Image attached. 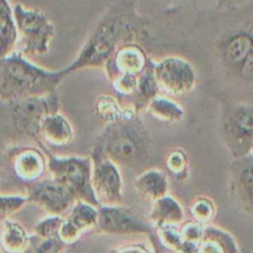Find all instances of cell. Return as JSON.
Listing matches in <instances>:
<instances>
[{
    "label": "cell",
    "mask_w": 253,
    "mask_h": 253,
    "mask_svg": "<svg viewBox=\"0 0 253 253\" xmlns=\"http://www.w3.org/2000/svg\"><path fill=\"white\" fill-rule=\"evenodd\" d=\"M147 27V19L138 11L137 0H116L98 20L74 61L62 68L64 74L104 68L119 47L137 42Z\"/></svg>",
    "instance_id": "6da1fadb"
},
{
    "label": "cell",
    "mask_w": 253,
    "mask_h": 253,
    "mask_svg": "<svg viewBox=\"0 0 253 253\" xmlns=\"http://www.w3.org/2000/svg\"><path fill=\"white\" fill-rule=\"evenodd\" d=\"M91 157H105L119 167L135 168L151 156V136L132 105L125 106L120 120L105 125L96 137Z\"/></svg>",
    "instance_id": "7a4b0ae2"
},
{
    "label": "cell",
    "mask_w": 253,
    "mask_h": 253,
    "mask_svg": "<svg viewBox=\"0 0 253 253\" xmlns=\"http://www.w3.org/2000/svg\"><path fill=\"white\" fill-rule=\"evenodd\" d=\"M66 77L63 69L43 68L16 49L0 59V99L15 103L46 96L57 91Z\"/></svg>",
    "instance_id": "3957f363"
},
{
    "label": "cell",
    "mask_w": 253,
    "mask_h": 253,
    "mask_svg": "<svg viewBox=\"0 0 253 253\" xmlns=\"http://www.w3.org/2000/svg\"><path fill=\"white\" fill-rule=\"evenodd\" d=\"M47 157V170L52 179L66 187L77 200H84L99 207L91 187L93 161L90 156H56L42 145Z\"/></svg>",
    "instance_id": "277c9868"
},
{
    "label": "cell",
    "mask_w": 253,
    "mask_h": 253,
    "mask_svg": "<svg viewBox=\"0 0 253 253\" xmlns=\"http://www.w3.org/2000/svg\"><path fill=\"white\" fill-rule=\"evenodd\" d=\"M12 9L19 35L17 51L30 59L48 53L56 36V27L49 17L41 10L21 4H15Z\"/></svg>",
    "instance_id": "5b68a950"
},
{
    "label": "cell",
    "mask_w": 253,
    "mask_h": 253,
    "mask_svg": "<svg viewBox=\"0 0 253 253\" xmlns=\"http://www.w3.org/2000/svg\"><path fill=\"white\" fill-rule=\"evenodd\" d=\"M222 138L234 160L253 152V104L226 101L222 105Z\"/></svg>",
    "instance_id": "8992f818"
},
{
    "label": "cell",
    "mask_w": 253,
    "mask_h": 253,
    "mask_svg": "<svg viewBox=\"0 0 253 253\" xmlns=\"http://www.w3.org/2000/svg\"><path fill=\"white\" fill-rule=\"evenodd\" d=\"M98 211V224L94 231L105 235H118V236L146 235L155 247L156 253H166L163 252L165 249L158 242L155 227L140 219L130 208L123 204L99 205Z\"/></svg>",
    "instance_id": "52a82bcc"
},
{
    "label": "cell",
    "mask_w": 253,
    "mask_h": 253,
    "mask_svg": "<svg viewBox=\"0 0 253 253\" xmlns=\"http://www.w3.org/2000/svg\"><path fill=\"white\" fill-rule=\"evenodd\" d=\"M153 72L161 93L169 98L188 95L195 89L198 76L193 64L177 56H168L153 62Z\"/></svg>",
    "instance_id": "ba28073f"
},
{
    "label": "cell",
    "mask_w": 253,
    "mask_h": 253,
    "mask_svg": "<svg viewBox=\"0 0 253 253\" xmlns=\"http://www.w3.org/2000/svg\"><path fill=\"white\" fill-rule=\"evenodd\" d=\"M12 119L17 130L27 137L39 142L40 125L44 116L52 113H58L61 108L57 91L46 96L11 103Z\"/></svg>",
    "instance_id": "9c48e42d"
},
{
    "label": "cell",
    "mask_w": 253,
    "mask_h": 253,
    "mask_svg": "<svg viewBox=\"0 0 253 253\" xmlns=\"http://www.w3.org/2000/svg\"><path fill=\"white\" fill-rule=\"evenodd\" d=\"M91 187L99 205L123 204L124 180L120 167L105 157H91Z\"/></svg>",
    "instance_id": "30bf717a"
},
{
    "label": "cell",
    "mask_w": 253,
    "mask_h": 253,
    "mask_svg": "<svg viewBox=\"0 0 253 253\" xmlns=\"http://www.w3.org/2000/svg\"><path fill=\"white\" fill-rule=\"evenodd\" d=\"M29 203L37 205L48 215L66 216L77 202L76 197L54 179L39 180L34 183L27 194Z\"/></svg>",
    "instance_id": "8fae6325"
},
{
    "label": "cell",
    "mask_w": 253,
    "mask_h": 253,
    "mask_svg": "<svg viewBox=\"0 0 253 253\" xmlns=\"http://www.w3.org/2000/svg\"><path fill=\"white\" fill-rule=\"evenodd\" d=\"M220 63L237 76L253 52V30L236 29L227 32L216 44Z\"/></svg>",
    "instance_id": "7c38bea8"
},
{
    "label": "cell",
    "mask_w": 253,
    "mask_h": 253,
    "mask_svg": "<svg viewBox=\"0 0 253 253\" xmlns=\"http://www.w3.org/2000/svg\"><path fill=\"white\" fill-rule=\"evenodd\" d=\"M150 57L142 46L137 42H131L119 47L104 66L109 81H114L121 74L140 76L147 67Z\"/></svg>",
    "instance_id": "4fadbf2b"
},
{
    "label": "cell",
    "mask_w": 253,
    "mask_h": 253,
    "mask_svg": "<svg viewBox=\"0 0 253 253\" xmlns=\"http://www.w3.org/2000/svg\"><path fill=\"white\" fill-rule=\"evenodd\" d=\"M230 175L237 202L247 211H253V153L232 161Z\"/></svg>",
    "instance_id": "5bb4252c"
},
{
    "label": "cell",
    "mask_w": 253,
    "mask_h": 253,
    "mask_svg": "<svg viewBox=\"0 0 253 253\" xmlns=\"http://www.w3.org/2000/svg\"><path fill=\"white\" fill-rule=\"evenodd\" d=\"M76 131L71 121L58 111L44 116L40 125L39 145H48L53 147H63L73 142Z\"/></svg>",
    "instance_id": "9a60e30c"
},
{
    "label": "cell",
    "mask_w": 253,
    "mask_h": 253,
    "mask_svg": "<svg viewBox=\"0 0 253 253\" xmlns=\"http://www.w3.org/2000/svg\"><path fill=\"white\" fill-rule=\"evenodd\" d=\"M12 168L22 182L36 183L47 170V157L41 148L24 147L14 155Z\"/></svg>",
    "instance_id": "2e32d148"
},
{
    "label": "cell",
    "mask_w": 253,
    "mask_h": 253,
    "mask_svg": "<svg viewBox=\"0 0 253 253\" xmlns=\"http://www.w3.org/2000/svg\"><path fill=\"white\" fill-rule=\"evenodd\" d=\"M148 220L153 227L174 225L180 226L185 221V211L179 202L167 194L152 203Z\"/></svg>",
    "instance_id": "e0dca14e"
},
{
    "label": "cell",
    "mask_w": 253,
    "mask_h": 253,
    "mask_svg": "<svg viewBox=\"0 0 253 253\" xmlns=\"http://www.w3.org/2000/svg\"><path fill=\"white\" fill-rule=\"evenodd\" d=\"M135 189L141 197L156 202L169 192L167 174L158 168H150L141 173L135 180Z\"/></svg>",
    "instance_id": "ac0fdd59"
},
{
    "label": "cell",
    "mask_w": 253,
    "mask_h": 253,
    "mask_svg": "<svg viewBox=\"0 0 253 253\" xmlns=\"http://www.w3.org/2000/svg\"><path fill=\"white\" fill-rule=\"evenodd\" d=\"M198 253H241L236 239L221 227L208 225Z\"/></svg>",
    "instance_id": "d6986e66"
},
{
    "label": "cell",
    "mask_w": 253,
    "mask_h": 253,
    "mask_svg": "<svg viewBox=\"0 0 253 253\" xmlns=\"http://www.w3.org/2000/svg\"><path fill=\"white\" fill-rule=\"evenodd\" d=\"M16 21L9 0H0V59L17 49Z\"/></svg>",
    "instance_id": "ffe728a7"
},
{
    "label": "cell",
    "mask_w": 253,
    "mask_h": 253,
    "mask_svg": "<svg viewBox=\"0 0 253 253\" xmlns=\"http://www.w3.org/2000/svg\"><path fill=\"white\" fill-rule=\"evenodd\" d=\"M153 62L155 59L150 58L146 69L138 76L137 90H136L135 95L131 98L130 105H132L137 113L147 108L150 101L160 95L161 93L157 79L155 77V72H153Z\"/></svg>",
    "instance_id": "44dd1931"
},
{
    "label": "cell",
    "mask_w": 253,
    "mask_h": 253,
    "mask_svg": "<svg viewBox=\"0 0 253 253\" xmlns=\"http://www.w3.org/2000/svg\"><path fill=\"white\" fill-rule=\"evenodd\" d=\"M30 236L25 227L15 220L2 221L0 245L6 253H24L29 246Z\"/></svg>",
    "instance_id": "7402d4cb"
},
{
    "label": "cell",
    "mask_w": 253,
    "mask_h": 253,
    "mask_svg": "<svg viewBox=\"0 0 253 253\" xmlns=\"http://www.w3.org/2000/svg\"><path fill=\"white\" fill-rule=\"evenodd\" d=\"M146 110L153 119L166 124H178L185 118V110L183 106L166 95L156 96L150 101Z\"/></svg>",
    "instance_id": "603a6c76"
},
{
    "label": "cell",
    "mask_w": 253,
    "mask_h": 253,
    "mask_svg": "<svg viewBox=\"0 0 253 253\" xmlns=\"http://www.w3.org/2000/svg\"><path fill=\"white\" fill-rule=\"evenodd\" d=\"M98 207L84 200H77L66 217H68L83 234L94 231L98 224Z\"/></svg>",
    "instance_id": "cb8c5ba5"
},
{
    "label": "cell",
    "mask_w": 253,
    "mask_h": 253,
    "mask_svg": "<svg viewBox=\"0 0 253 253\" xmlns=\"http://www.w3.org/2000/svg\"><path fill=\"white\" fill-rule=\"evenodd\" d=\"M124 110H125V106H121L118 99L111 95L103 94L95 101L96 115L106 125L120 120L124 115Z\"/></svg>",
    "instance_id": "d4e9b609"
},
{
    "label": "cell",
    "mask_w": 253,
    "mask_h": 253,
    "mask_svg": "<svg viewBox=\"0 0 253 253\" xmlns=\"http://www.w3.org/2000/svg\"><path fill=\"white\" fill-rule=\"evenodd\" d=\"M189 211L192 215V220L208 226L216 216V205L214 200L210 199L209 197L202 195L192 203Z\"/></svg>",
    "instance_id": "484cf974"
},
{
    "label": "cell",
    "mask_w": 253,
    "mask_h": 253,
    "mask_svg": "<svg viewBox=\"0 0 253 253\" xmlns=\"http://www.w3.org/2000/svg\"><path fill=\"white\" fill-rule=\"evenodd\" d=\"M166 167L168 172L178 179H185L189 174V157L187 151L175 147L166 156Z\"/></svg>",
    "instance_id": "4316f807"
},
{
    "label": "cell",
    "mask_w": 253,
    "mask_h": 253,
    "mask_svg": "<svg viewBox=\"0 0 253 253\" xmlns=\"http://www.w3.org/2000/svg\"><path fill=\"white\" fill-rule=\"evenodd\" d=\"M67 245L59 240V237L51 239H39L37 236L30 237L29 246L24 253H63Z\"/></svg>",
    "instance_id": "83f0119b"
},
{
    "label": "cell",
    "mask_w": 253,
    "mask_h": 253,
    "mask_svg": "<svg viewBox=\"0 0 253 253\" xmlns=\"http://www.w3.org/2000/svg\"><path fill=\"white\" fill-rule=\"evenodd\" d=\"M29 203L27 195L0 194V221L10 219Z\"/></svg>",
    "instance_id": "f1b7e54d"
},
{
    "label": "cell",
    "mask_w": 253,
    "mask_h": 253,
    "mask_svg": "<svg viewBox=\"0 0 253 253\" xmlns=\"http://www.w3.org/2000/svg\"><path fill=\"white\" fill-rule=\"evenodd\" d=\"M155 230L158 242H160L161 246L165 250L175 252L178 250V247L182 245L183 239L179 231V226L165 225V226L155 227Z\"/></svg>",
    "instance_id": "f546056e"
},
{
    "label": "cell",
    "mask_w": 253,
    "mask_h": 253,
    "mask_svg": "<svg viewBox=\"0 0 253 253\" xmlns=\"http://www.w3.org/2000/svg\"><path fill=\"white\" fill-rule=\"evenodd\" d=\"M64 216L59 215H48L40 220L34 227V235L39 239H51L58 236L59 227L63 222Z\"/></svg>",
    "instance_id": "4dcf8cb0"
},
{
    "label": "cell",
    "mask_w": 253,
    "mask_h": 253,
    "mask_svg": "<svg viewBox=\"0 0 253 253\" xmlns=\"http://www.w3.org/2000/svg\"><path fill=\"white\" fill-rule=\"evenodd\" d=\"M113 88L119 95L124 98H132L137 90L138 76L135 74H121L118 78L111 81Z\"/></svg>",
    "instance_id": "1f68e13d"
},
{
    "label": "cell",
    "mask_w": 253,
    "mask_h": 253,
    "mask_svg": "<svg viewBox=\"0 0 253 253\" xmlns=\"http://www.w3.org/2000/svg\"><path fill=\"white\" fill-rule=\"evenodd\" d=\"M204 225L199 222L190 220V221H184L179 226L180 235H182L183 241L194 242V244H200L204 236Z\"/></svg>",
    "instance_id": "d6a6232c"
},
{
    "label": "cell",
    "mask_w": 253,
    "mask_h": 253,
    "mask_svg": "<svg viewBox=\"0 0 253 253\" xmlns=\"http://www.w3.org/2000/svg\"><path fill=\"white\" fill-rule=\"evenodd\" d=\"M83 232L68 219V217L64 216L63 222H62L61 227H59L58 231V237L63 244H66L67 246H71L74 245L76 242H78L81 240V237L83 236Z\"/></svg>",
    "instance_id": "836d02e7"
},
{
    "label": "cell",
    "mask_w": 253,
    "mask_h": 253,
    "mask_svg": "<svg viewBox=\"0 0 253 253\" xmlns=\"http://www.w3.org/2000/svg\"><path fill=\"white\" fill-rule=\"evenodd\" d=\"M111 253H152L143 244H127L113 250Z\"/></svg>",
    "instance_id": "e575fe53"
},
{
    "label": "cell",
    "mask_w": 253,
    "mask_h": 253,
    "mask_svg": "<svg viewBox=\"0 0 253 253\" xmlns=\"http://www.w3.org/2000/svg\"><path fill=\"white\" fill-rule=\"evenodd\" d=\"M198 252H199V244L183 241L182 245L178 247V250L174 253H198Z\"/></svg>",
    "instance_id": "d590c367"
},
{
    "label": "cell",
    "mask_w": 253,
    "mask_h": 253,
    "mask_svg": "<svg viewBox=\"0 0 253 253\" xmlns=\"http://www.w3.org/2000/svg\"><path fill=\"white\" fill-rule=\"evenodd\" d=\"M242 1H244V0H216V4L219 7H224V9H226V7L236 6V5L241 4Z\"/></svg>",
    "instance_id": "8d00e7d4"
},
{
    "label": "cell",
    "mask_w": 253,
    "mask_h": 253,
    "mask_svg": "<svg viewBox=\"0 0 253 253\" xmlns=\"http://www.w3.org/2000/svg\"><path fill=\"white\" fill-rule=\"evenodd\" d=\"M0 253H1V251H0Z\"/></svg>",
    "instance_id": "74e56055"
},
{
    "label": "cell",
    "mask_w": 253,
    "mask_h": 253,
    "mask_svg": "<svg viewBox=\"0 0 253 253\" xmlns=\"http://www.w3.org/2000/svg\"><path fill=\"white\" fill-rule=\"evenodd\" d=\"M172 253H174V252H172Z\"/></svg>",
    "instance_id": "f35d334b"
},
{
    "label": "cell",
    "mask_w": 253,
    "mask_h": 253,
    "mask_svg": "<svg viewBox=\"0 0 253 253\" xmlns=\"http://www.w3.org/2000/svg\"><path fill=\"white\" fill-rule=\"evenodd\" d=\"M252 153H253V152H252Z\"/></svg>",
    "instance_id": "ab89813d"
}]
</instances>
